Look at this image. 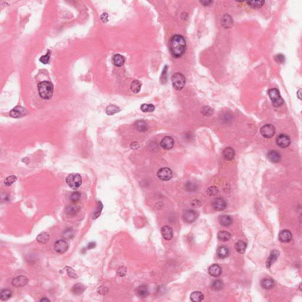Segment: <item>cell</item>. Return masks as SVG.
I'll list each match as a JSON object with an SVG mask.
<instances>
[{"mask_svg":"<svg viewBox=\"0 0 302 302\" xmlns=\"http://www.w3.org/2000/svg\"><path fill=\"white\" fill-rule=\"evenodd\" d=\"M261 285L263 288L265 289H270L273 288L274 286V281L270 278H266L261 281Z\"/></svg>","mask_w":302,"mask_h":302,"instance_id":"25","label":"cell"},{"mask_svg":"<svg viewBox=\"0 0 302 302\" xmlns=\"http://www.w3.org/2000/svg\"><path fill=\"white\" fill-rule=\"evenodd\" d=\"M279 239L281 242L288 243L292 239V234L288 230H284L280 232Z\"/></svg>","mask_w":302,"mask_h":302,"instance_id":"16","label":"cell"},{"mask_svg":"<svg viewBox=\"0 0 302 302\" xmlns=\"http://www.w3.org/2000/svg\"><path fill=\"white\" fill-rule=\"evenodd\" d=\"M138 147H139L138 143L137 142H135L132 143H131V148H132V149H136Z\"/></svg>","mask_w":302,"mask_h":302,"instance_id":"56","label":"cell"},{"mask_svg":"<svg viewBox=\"0 0 302 302\" xmlns=\"http://www.w3.org/2000/svg\"><path fill=\"white\" fill-rule=\"evenodd\" d=\"M125 58L119 54H115L113 57V63L117 67H121L125 63Z\"/></svg>","mask_w":302,"mask_h":302,"instance_id":"26","label":"cell"},{"mask_svg":"<svg viewBox=\"0 0 302 302\" xmlns=\"http://www.w3.org/2000/svg\"><path fill=\"white\" fill-rule=\"evenodd\" d=\"M222 272L221 267L217 264H212L208 268V273L211 276L214 277H217L219 276Z\"/></svg>","mask_w":302,"mask_h":302,"instance_id":"17","label":"cell"},{"mask_svg":"<svg viewBox=\"0 0 302 302\" xmlns=\"http://www.w3.org/2000/svg\"><path fill=\"white\" fill-rule=\"evenodd\" d=\"M162 148L164 149L169 150L173 148L174 145V140L171 136H166L162 139L161 142Z\"/></svg>","mask_w":302,"mask_h":302,"instance_id":"14","label":"cell"},{"mask_svg":"<svg viewBox=\"0 0 302 302\" xmlns=\"http://www.w3.org/2000/svg\"><path fill=\"white\" fill-rule=\"evenodd\" d=\"M40 302H48V301L50 302V300L49 299H47V298H46V297H44V298H42V299H40Z\"/></svg>","mask_w":302,"mask_h":302,"instance_id":"57","label":"cell"},{"mask_svg":"<svg viewBox=\"0 0 302 302\" xmlns=\"http://www.w3.org/2000/svg\"><path fill=\"white\" fill-rule=\"evenodd\" d=\"M247 4L253 8H260L265 3L264 1H247Z\"/></svg>","mask_w":302,"mask_h":302,"instance_id":"38","label":"cell"},{"mask_svg":"<svg viewBox=\"0 0 302 302\" xmlns=\"http://www.w3.org/2000/svg\"><path fill=\"white\" fill-rule=\"evenodd\" d=\"M223 154L226 160L232 161L235 157V151L231 147H228L223 151Z\"/></svg>","mask_w":302,"mask_h":302,"instance_id":"22","label":"cell"},{"mask_svg":"<svg viewBox=\"0 0 302 302\" xmlns=\"http://www.w3.org/2000/svg\"><path fill=\"white\" fill-rule=\"evenodd\" d=\"M267 158L270 161L277 163L281 160V155L276 151H271L267 154Z\"/></svg>","mask_w":302,"mask_h":302,"instance_id":"19","label":"cell"},{"mask_svg":"<svg viewBox=\"0 0 302 302\" xmlns=\"http://www.w3.org/2000/svg\"><path fill=\"white\" fill-rule=\"evenodd\" d=\"M167 69H168V67H167V66H166L164 67L163 71L162 73L161 77V80L162 82H163V81L164 82H167Z\"/></svg>","mask_w":302,"mask_h":302,"instance_id":"48","label":"cell"},{"mask_svg":"<svg viewBox=\"0 0 302 302\" xmlns=\"http://www.w3.org/2000/svg\"><path fill=\"white\" fill-rule=\"evenodd\" d=\"M135 127L138 131L143 132L148 130V125L147 122L144 120H138L135 122Z\"/></svg>","mask_w":302,"mask_h":302,"instance_id":"24","label":"cell"},{"mask_svg":"<svg viewBox=\"0 0 302 302\" xmlns=\"http://www.w3.org/2000/svg\"><path fill=\"white\" fill-rule=\"evenodd\" d=\"M64 268L67 271V274L69 276V277H70L73 278V279H77V278H78V276H77V274L76 273V272H74V270L73 268H71V267H68V266L65 267Z\"/></svg>","mask_w":302,"mask_h":302,"instance_id":"42","label":"cell"},{"mask_svg":"<svg viewBox=\"0 0 302 302\" xmlns=\"http://www.w3.org/2000/svg\"><path fill=\"white\" fill-rule=\"evenodd\" d=\"M275 60L277 63H282L284 62V56L281 54H277L276 56L275 57Z\"/></svg>","mask_w":302,"mask_h":302,"instance_id":"49","label":"cell"},{"mask_svg":"<svg viewBox=\"0 0 302 302\" xmlns=\"http://www.w3.org/2000/svg\"><path fill=\"white\" fill-rule=\"evenodd\" d=\"M141 111L143 112H152L154 111L155 106L152 104H143L141 106Z\"/></svg>","mask_w":302,"mask_h":302,"instance_id":"37","label":"cell"},{"mask_svg":"<svg viewBox=\"0 0 302 302\" xmlns=\"http://www.w3.org/2000/svg\"><path fill=\"white\" fill-rule=\"evenodd\" d=\"M268 94L273 105L275 107H280L283 104V100L277 89L273 88L270 89L268 91Z\"/></svg>","mask_w":302,"mask_h":302,"instance_id":"5","label":"cell"},{"mask_svg":"<svg viewBox=\"0 0 302 302\" xmlns=\"http://www.w3.org/2000/svg\"><path fill=\"white\" fill-rule=\"evenodd\" d=\"M85 286L82 283H77L75 284L71 289V292L73 294L79 295L82 294L85 290Z\"/></svg>","mask_w":302,"mask_h":302,"instance_id":"29","label":"cell"},{"mask_svg":"<svg viewBox=\"0 0 302 302\" xmlns=\"http://www.w3.org/2000/svg\"><path fill=\"white\" fill-rule=\"evenodd\" d=\"M187 189L189 191H194L196 189V185L192 183H188L187 184Z\"/></svg>","mask_w":302,"mask_h":302,"instance_id":"51","label":"cell"},{"mask_svg":"<svg viewBox=\"0 0 302 302\" xmlns=\"http://www.w3.org/2000/svg\"><path fill=\"white\" fill-rule=\"evenodd\" d=\"M233 24V20L228 14H225L221 18V25L225 28H230Z\"/></svg>","mask_w":302,"mask_h":302,"instance_id":"21","label":"cell"},{"mask_svg":"<svg viewBox=\"0 0 302 302\" xmlns=\"http://www.w3.org/2000/svg\"><path fill=\"white\" fill-rule=\"evenodd\" d=\"M79 211V208L74 205H69L66 208V213L70 215H76Z\"/></svg>","mask_w":302,"mask_h":302,"instance_id":"36","label":"cell"},{"mask_svg":"<svg viewBox=\"0 0 302 302\" xmlns=\"http://www.w3.org/2000/svg\"><path fill=\"white\" fill-rule=\"evenodd\" d=\"M171 54L175 58H179L184 54L186 50V41L181 35H174L171 37L169 42Z\"/></svg>","mask_w":302,"mask_h":302,"instance_id":"1","label":"cell"},{"mask_svg":"<svg viewBox=\"0 0 302 302\" xmlns=\"http://www.w3.org/2000/svg\"><path fill=\"white\" fill-rule=\"evenodd\" d=\"M276 143L279 147L285 148L288 147L290 145L291 141L288 136L285 134H281L277 136L276 139Z\"/></svg>","mask_w":302,"mask_h":302,"instance_id":"8","label":"cell"},{"mask_svg":"<svg viewBox=\"0 0 302 302\" xmlns=\"http://www.w3.org/2000/svg\"><path fill=\"white\" fill-rule=\"evenodd\" d=\"M217 237L221 241H227L231 239L232 236L228 232L226 231H220L218 232Z\"/></svg>","mask_w":302,"mask_h":302,"instance_id":"32","label":"cell"},{"mask_svg":"<svg viewBox=\"0 0 302 302\" xmlns=\"http://www.w3.org/2000/svg\"><path fill=\"white\" fill-rule=\"evenodd\" d=\"M69 248L68 243L63 240H60L56 242L54 245V249L57 253L58 254H63Z\"/></svg>","mask_w":302,"mask_h":302,"instance_id":"10","label":"cell"},{"mask_svg":"<svg viewBox=\"0 0 302 302\" xmlns=\"http://www.w3.org/2000/svg\"><path fill=\"white\" fill-rule=\"evenodd\" d=\"M38 90L39 95L42 98L49 100L53 96L54 87L51 82L48 81H44L38 84Z\"/></svg>","mask_w":302,"mask_h":302,"instance_id":"2","label":"cell"},{"mask_svg":"<svg viewBox=\"0 0 302 302\" xmlns=\"http://www.w3.org/2000/svg\"><path fill=\"white\" fill-rule=\"evenodd\" d=\"M116 273L118 274V276H119L120 277H124L127 273V268L124 266L120 267L118 269Z\"/></svg>","mask_w":302,"mask_h":302,"instance_id":"45","label":"cell"},{"mask_svg":"<svg viewBox=\"0 0 302 302\" xmlns=\"http://www.w3.org/2000/svg\"><path fill=\"white\" fill-rule=\"evenodd\" d=\"M50 60V52H48L46 55L42 56L40 58V62H41L43 64H47L49 63Z\"/></svg>","mask_w":302,"mask_h":302,"instance_id":"47","label":"cell"},{"mask_svg":"<svg viewBox=\"0 0 302 302\" xmlns=\"http://www.w3.org/2000/svg\"><path fill=\"white\" fill-rule=\"evenodd\" d=\"M66 183L73 190H77L82 183V176L79 174H71L66 178Z\"/></svg>","mask_w":302,"mask_h":302,"instance_id":"4","label":"cell"},{"mask_svg":"<svg viewBox=\"0 0 302 302\" xmlns=\"http://www.w3.org/2000/svg\"><path fill=\"white\" fill-rule=\"evenodd\" d=\"M279 252L277 250H273L271 253L270 256L268 257L267 261H266V266L268 268H270L272 266V265L274 263V262L277 259V258L279 256Z\"/></svg>","mask_w":302,"mask_h":302,"instance_id":"18","label":"cell"},{"mask_svg":"<svg viewBox=\"0 0 302 302\" xmlns=\"http://www.w3.org/2000/svg\"><path fill=\"white\" fill-rule=\"evenodd\" d=\"M161 232L163 239L167 240H170L172 239L174 236V232H173V230L170 227L167 225L162 227Z\"/></svg>","mask_w":302,"mask_h":302,"instance_id":"15","label":"cell"},{"mask_svg":"<svg viewBox=\"0 0 302 302\" xmlns=\"http://www.w3.org/2000/svg\"><path fill=\"white\" fill-rule=\"evenodd\" d=\"M27 111L25 108L21 106H16L10 112V116L14 118H19L27 114Z\"/></svg>","mask_w":302,"mask_h":302,"instance_id":"13","label":"cell"},{"mask_svg":"<svg viewBox=\"0 0 302 302\" xmlns=\"http://www.w3.org/2000/svg\"><path fill=\"white\" fill-rule=\"evenodd\" d=\"M49 234L46 232H41L37 237V241L40 243H42V244H44V243H47L49 241Z\"/></svg>","mask_w":302,"mask_h":302,"instance_id":"30","label":"cell"},{"mask_svg":"<svg viewBox=\"0 0 302 302\" xmlns=\"http://www.w3.org/2000/svg\"><path fill=\"white\" fill-rule=\"evenodd\" d=\"M202 113L203 114L205 115V116H210L212 115V110L211 109V107H208V106H205L204 107H203L202 109Z\"/></svg>","mask_w":302,"mask_h":302,"instance_id":"46","label":"cell"},{"mask_svg":"<svg viewBox=\"0 0 302 302\" xmlns=\"http://www.w3.org/2000/svg\"><path fill=\"white\" fill-rule=\"evenodd\" d=\"M276 129L274 126L271 124H266L260 129V133L265 138H271L275 134Z\"/></svg>","mask_w":302,"mask_h":302,"instance_id":"6","label":"cell"},{"mask_svg":"<svg viewBox=\"0 0 302 302\" xmlns=\"http://www.w3.org/2000/svg\"><path fill=\"white\" fill-rule=\"evenodd\" d=\"M102 209H103V205H102L101 202H99L98 207L97 208V210H96V211L94 212V214H93V219H96V218L98 217L100 215V213H101V211L102 210Z\"/></svg>","mask_w":302,"mask_h":302,"instance_id":"44","label":"cell"},{"mask_svg":"<svg viewBox=\"0 0 302 302\" xmlns=\"http://www.w3.org/2000/svg\"><path fill=\"white\" fill-rule=\"evenodd\" d=\"M136 294L139 297L145 298L149 295L148 287L146 285H141L136 288Z\"/></svg>","mask_w":302,"mask_h":302,"instance_id":"23","label":"cell"},{"mask_svg":"<svg viewBox=\"0 0 302 302\" xmlns=\"http://www.w3.org/2000/svg\"><path fill=\"white\" fill-rule=\"evenodd\" d=\"M100 19H101V20L102 21V22H104V23L107 22V21H108V14L106 13H103V14H102L100 16Z\"/></svg>","mask_w":302,"mask_h":302,"instance_id":"52","label":"cell"},{"mask_svg":"<svg viewBox=\"0 0 302 302\" xmlns=\"http://www.w3.org/2000/svg\"><path fill=\"white\" fill-rule=\"evenodd\" d=\"M157 176L162 181H168L172 177V171L168 168H162L158 171Z\"/></svg>","mask_w":302,"mask_h":302,"instance_id":"7","label":"cell"},{"mask_svg":"<svg viewBox=\"0 0 302 302\" xmlns=\"http://www.w3.org/2000/svg\"><path fill=\"white\" fill-rule=\"evenodd\" d=\"M171 82L174 88L177 90H182L186 83V79L183 74L176 73L171 77Z\"/></svg>","mask_w":302,"mask_h":302,"instance_id":"3","label":"cell"},{"mask_svg":"<svg viewBox=\"0 0 302 302\" xmlns=\"http://www.w3.org/2000/svg\"><path fill=\"white\" fill-rule=\"evenodd\" d=\"M190 299L192 302H201L204 300V296L201 292L197 291L191 293Z\"/></svg>","mask_w":302,"mask_h":302,"instance_id":"27","label":"cell"},{"mask_svg":"<svg viewBox=\"0 0 302 302\" xmlns=\"http://www.w3.org/2000/svg\"><path fill=\"white\" fill-rule=\"evenodd\" d=\"M223 286H224V284L223 281L219 280H215L212 284V288L215 290H219L222 289L223 288Z\"/></svg>","mask_w":302,"mask_h":302,"instance_id":"39","label":"cell"},{"mask_svg":"<svg viewBox=\"0 0 302 302\" xmlns=\"http://www.w3.org/2000/svg\"><path fill=\"white\" fill-rule=\"evenodd\" d=\"M198 217V213L195 211L190 210L185 211L183 215V220L187 223H192L194 222Z\"/></svg>","mask_w":302,"mask_h":302,"instance_id":"11","label":"cell"},{"mask_svg":"<svg viewBox=\"0 0 302 302\" xmlns=\"http://www.w3.org/2000/svg\"><path fill=\"white\" fill-rule=\"evenodd\" d=\"M217 256L220 259H225L229 255V250L225 247H221L217 250Z\"/></svg>","mask_w":302,"mask_h":302,"instance_id":"31","label":"cell"},{"mask_svg":"<svg viewBox=\"0 0 302 302\" xmlns=\"http://www.w3.org/2000/svg\"><path fill=\"white\" fill-rule=\"evenodd\" d=\"M119 111L120 108L118 106L115 105H111L107 107L106 110V113L108 115H114V114H115V113H116Z\"/></svg>","mask_w":302,"mask_h":302,"instance_id":"34","label":"cell"},{"mask_svg":"<svg viewBox=\"0 0 302 302\" xmlns=\"http://www.w3.org/2000/svg\"><path fill=\"white\" fill-rule=\"evenodd\" d=\"M28 279L24 276H20L13 279L12 281L13 286L15 288L24 287L28 283Z\"/></svg>","mask_w":302,"mask_h":302,"instance_id":"12","label":"cell"},{"mask_svg":"<svg viewBox=\"0 0 302 302\" xmlns=\"http://www.w3.org/2000/svg\"><path fill=\"white\" fill-rule=\"evenodd\" d=\"M17 181V177L15 176L11 175L7 177L4 181V184L7 187H10L11 185L14 182Z\"/></svg>","mask_w":302,"mask_h":302,"instance_id":"40","label":"cell"},{"mask_svg":"<svg viewBox=\"0 0 302 302\" xmlns=\"http://www.w3.org/2000/svg\"><path fill=\"white\" fill-rule=\"evenodd\" d=\"M65 237L66 238H69V239H70L71 237L73 236V234H72V232L71 231H67V232H65V235H64Z\"/></svg>","mask_w":302,"mask_h":302,"instance_id":"54","label":"cell"},{"mask_svg":"<svg viewBox=\"0 0 302 302\" xmlns=\"http://www.w3.org/2000/svg\"><path fill=\"white\" fill-rule=\"evenodd\" d=\"M98 292L99 294H100V295H105L106 293L107 292V289L105 287H104V286H100L98 289Z\"/></svg>","mask_w":302,"mask_h":302,"instance_id":"50","label":"cell"},{"mask_svg":"<svg viewBox=\"0 0 302 302\" xmlns=\"http://www.w3.org/2000/svg\"><path fill=\"white\" fill-rule=\"evenodd\" d=\"M301 90L302 89H300L299 91L297 92V96L299 97V98L300 99H301Z\"/></svg>","mask_w":302,"mask_h":302,"instance_id":"58","label":"cell"},{"mask_svg":"<svg viewBox=\"0 0 302 302\" xmlns=\"http://www.w3.org/2000/svg\"><path fill=\"white\" fill-rule=\"evenodd\" d=\"M141 86L142 84L139 82V81L137 80H135L131 84V89L134 93H138L141 91Z\"/></svg>","mask_w":302,"mask_h":302,"instance_id":"35","label":"cell"},{"mask_svg":"<svg viewBox=\"0 0 302 302\" xmlns=\"http://www.w3.org/2000/svg\"><path fill=\"white\" fill-rule=\"evenodd\" d=\"M80 197H81L80 192H74L72 193L70 198V201L72 203H77V201L80 199Z\"/></svg>","mask_w":302,"mask_h":302,"instance_id":"41","label":"cell"},{"mask_svg":"<svg viewBox=\"0 0 302 302\" xmlns=\"http://www.w3.org/2000/svg\"><path fill=\"white\" fill-rule=\"evenodd\" d=\"M219 223L221 225L224 227L230 226L232 223V217L228 215H220L218 218Z\"/></svg>","mask_w":302,"mask_h":302,"instance_id":"20","label":"cell"},{"mask_svg":"<svg viewBox=\"0 0 302 302\" xmlns=\"http://www.w3.org/2000/svg\"><path fill=\"white\" fill-rule=\"evenodd\" d=\"M11 296H12L11 291L7 288H5L1 291L0 299L3 301H6L11 297Z\"/></svg>","mask_w":302,"mask_h":302,"instance_id":"33","label":"cell"},{"mask_svg":"<svg viewBox=\"0 0 302 302\" xmlns=\"http://www.w3.org/2000/svg\"><path fill=\"white\" fill-rule=\"evenodd\" d=\"M200 2L204 6H207L210 5L211 3H212V1H200Z\"/></svg>","mask_w":302,"mask_h":302,"instance_id":"53","label":"cell"},{"mask_svg":"<svg viewBox=\"0 0 302 302\" xmlns=\"http://www.w3.org/2000/svg\"><path fill=\"white\" fill-rule=\"evenodd\" d=\"M212 208L215 211H223L227 207V203L222 198H217L212 202Z\"/></svg>","mask_w":302,"mask_h":302,"instance_id":"9","label":"cell"},{"mask_svg":"<svg viewBox=\"0 0 302 302\" xmlns=\"http://www.w3.org/2000/svg\"><path fill=\"white\" fill-rule=\"evenodd\" d=\"M235 248L240 254H244L246 252L247 244L243 241H239L235 244Z\"/></svg>","mask_w":302,"mask_h":302,"instance_id":"28","label":"cell"},{"mask_svg":"<svg viewBox=\"0 0 302 302\" xmlns=\"http://www.w3.org/2000/svg\"><path fill=\"white\" fill-rule=\"evenodd\" d=\"M207 194L210 196H214L218 194V189L216 187H211L207 190Z\"/></svg>","mask_w":302,"mask_h":302,"instance_id":"43","label":"cell"},{"mask_svg":"<svg viewBox=\"0 0 302 302\" xmlns=\"http://www.w3.org/2000/svg\"><path fill=\"white\" fill-rule=\"evenodd\" d=\"M96 247V243L95 242H91V243H90L88 246H87V248L88 249H92L93 248H95Z\"/></svg>","mask_w":302,"mask_h":302,"instance_id":"55","label":"cell"}]
</instances>
